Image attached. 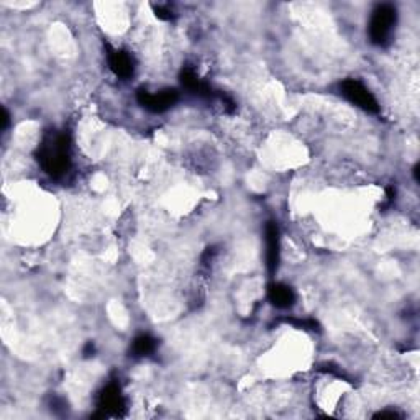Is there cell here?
Here are the masks:
<instances>
[{"label":"cell","instance_id":"8","mask_svg":"<svg viewBox=\"0 0 420 420\" xmlns=\"http://www.w3.org/2000/svg\"><path fill=\"white\" fill-rule=\"evenodd\" d=\"M268 299L275 307L287 309L296 301V294H294L291 287L282 285V282H275L268 289Z\"/></svg>","mask_w":420,"mask_h":420},{"label":"cell","instance_id":"9","mask_svg":"<svg viewBox=\"0 0 420 420\" xmlns=\"http://www.w3.org/2000/svg\"><path fill=\"white\" fill-rule=\"evenodd\" d=\"M156 348V340L150 335H140L133 340L132 353L133 357H148Z\"/></svg>","mask_w":420,"mask_h":420},{"label":"cell","instance_id":"3","mask_svg":"<svg viewBox=\"0 0 420 420\" xmlns=\"http://www.w3.org/2000/svg\"><path fill=\"white\" fill-rule=\"evenodd\" d=\"M342 96L345 97L348 102H352L353 106H357L364 112L369 113H378L379 112V103L376 101V97L371 94L369 89L364 86L362 81L358 79H347L340 84Z\"/></svg>","mask_w":420,"mask_h":420},{"label":"cell","instance_id":"6","mask_svg":"<svg viewBox=\"0 0 420 420\" xmlns=\"http://www.w3.org/2000/svg\"><path fill=\"white\" fill-rule=\"evenodd\" d=\"M266 265L271 275L280 265V228L275 222L266 225Z\"/></svg>","mask_w":420,"mask_h":420},{"label":"cell","instance_id":"5","mask_svg":"<svg viewBox=\"0 0 420 420\" xmlns=\"http://www.w3.org/2000/svg\"><path fill=\"white\" fill-rule=\"evenodd\" d=\"M97 407H99L101 416L103 417L120 416V412H122V409L125 407V401L120 387L117 384H108L106 389L101 392Z\"/></svg>","mask_w":420,"mask_h":420},{"label":"cell","instance_id":"1","mask_svg":"<svg viewBox=\"0 0 420 420\" xmlns=\"http://www.w3.org/2000/svg\"><path fill=\"white\" fill-rule=\"evenodd\" d=\"M71 141L66 133L51 132L43 138L38 148V161L53 178L63 176L71 166Z\"/></svg>","mask_w":420,"mask_h":420},{"label":"cell","instance_id":"4","mask_svg":"<svg viewBox=\"0 0 420 420\" xmlns=\"http://www.w3.org/2000/svg\"><path fill=\"white\" fill-rule=\"evenodd\" d=\"M140 106H143L146 111L161 113L171 108L178 102L179 96L174 89H165L160 92H148V91H138L136 94Z\"/></svg>","mask_w":420,"mask_h":420},{"label":"cell","instance_id":"7","mask_svg":"<svg viewBox=\"0 0 420 420\" xmlns=\"http://www.w3.org/2000/svg\"><path fill=\"white\" fill-rule=\"evenodd\" d=\"M108 64L111 69L116 73L118 78L127 79L133 74V59L127 51L122 50H111L108 51Z\"/></svg>","mask_w":420,"mask_h":420},{"label":"cell","instance_id":"10","mask_svg":"<svg viewBox=\"0 0 420 420\" xmlns=\"http://www.w3.org/2000/svg\"><path fill=\"white\" fill-rule=\"evenodd\" d=\"M155 12H156V17L161 19V20H171L173 19V12L168 7H161V5H158V7H155Z\"/></svg>","mask_w":420,"mask_h":420},{"label":"cell","instance_id":"2","mask_svg":"<svg viewBox=\"0 0 420 420\" xmlns=\"http://www.w3.org/2000/svg\"><path fill=\"white\" fill-rule=\"evenodd\" d=\"M397 24V10L391 4H381L373 10L368 25L369 40L376 46L389 45Z\"/></svg>","mask_w":420,"mask_h":420}]
</instances>
